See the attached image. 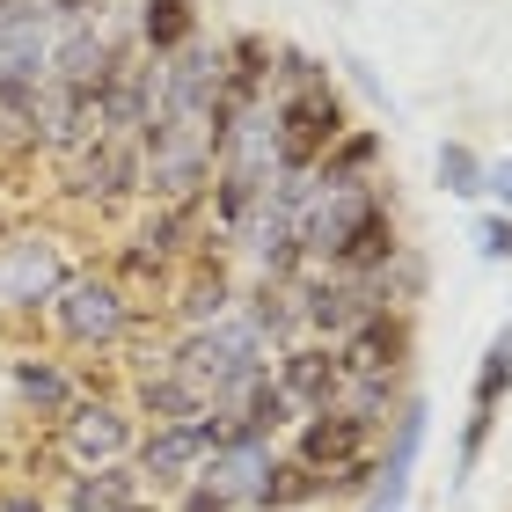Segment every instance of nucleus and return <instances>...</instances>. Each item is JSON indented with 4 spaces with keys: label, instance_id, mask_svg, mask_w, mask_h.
Segmentation results:
<instances>
[{
    "label": "nucleus",
    "instance_id": "nucleus-1",
    "mask_svg": "<svg viewBox=\"0 0 512 512\" xmlns=\"http://www.w3.org/2000/svg\"><path fill=\"white\" fill-rule=\"evenodd\" d=\"M161 366L191 381L205 395V410H235L242 395L271 374V344L256 337L242 315H220V322H205V330H183L176 359H161Z\"/></svg>",
    "mask_w": 512,
    "mask_h": 512
},
{
    "label": "nucleus",
    "instance_id": "nucleus-2",
    "mask_svg": "<svg viewBox=\"0 0 512 512\" xmlns=\"http://www.w3.org/2000/svg\"><path fill=\"white\" fill-rule=\"evenodd\" d=\"M344 132H352V118H344L330 81L278 88V103H271V161H278V176H315V161L330 154Z\"/></svg>",
    "mask_w": 512,
    "mask_h": 512
},
{
    "label": "nucleus",
    "instance_id": "nucleus-3",
    "mask_svg": "<svg viewBox=\"0 0 512 512\" xmlns=\"http://www.w3.org/2000/svg\"><path fill=\"white\" fill-rule=\"evenodd\" d=\"M52 322L66 344H81V352H103V344H118L132 330V293L118 286L110 271H74L52 300Z\"/></svg>",
    "mask_w": 512,
    "mask_h": 512
},
{
    "label": "nucleus",
    "instance_id": "nucleus-4",
    "mask_svg": "<svg viewBox=\"0 0 512 512\" xmlns=\"http://www.w3.org/2000/svg\"><path fill=\"white\" fill-rule=\"evenodd\" d=\"M300 300V330H315V337H352L366 315H381L395 308L388 300V278H344V271H315V278H300L293 286Z\"/></svg>",
    "mask_w": 512,
    "mask_h": 512
},
{
    "label": "nucleus",
    "instance_id": "nucleus-5",
    "mask_svg": "<svg viewBox=\"0 0 512 512\" xmlns=\"http://www.w3.org/2000/svg\"><path fill=\"white\" fill-rule=\"evenodd\" d=\"M381 205L374 183H315V198H308V220H300V249L322 256V271L337 264V249L359 235V220Z\"/></svg>",
    "mask_w": 512,
    "mask_h": 512
},
{
    "label": "nucleus",
    "instance_id": "nucleus-6",
    "mask_svg": "<svg viewBox=\"0 0 512 512\" xmlns=\"http://www.w3.org/2000/svg\"><path fill=\"white\" fill-rule=\"evenodd\" d=\"M66 278H74V271L59 264L52 235H8V242H0V300H8V308H37V300L52 308Z\"/></svg>",
    "mask_w": 512,
    "mask_h": 512
},
{
    "label": "nucleus",
    "instance_id": "nucleus-7",
    "mask_svg": "<svg viewBox=\"0 0 512 512\" xmlns=\"http://www.w3.org/2000/svg\"><path fill=\"white\" fill-rule=\"evenodd\" d=\"M213 147L205 139H176V147L161 154H139V198L154 205H205V191H213Z\"/></svg>",
    "mask_w": 512,
    "mask_h": 512
},
{
    "label": "nucleus",
    "instance_id": "nucleus-8",
    "mask_svg": "<svg viewBox=\"0 0 512 512\" xmlns=\"http://www.w3.org/2000/svg\"><path fill=\"white\" fill-rule=\"evenodd\" d=\"M81 205H125L139 198V147L132 139H88L74 154V183H66Z\"/></svg>",
    "mask_w": 512,
    "mask_h": 512
},
{
    "label": "nucleus",
    "instance_id": "nucleus-9",
    "mask_svg": "<svg viewBox=\"0 0 512 512\" xmlns=\"http://www.w3.org/2000/svg\"><path fill=\"white\" fill-rule=\"evenodd\" d=\"M198 461H205V439H198V417L191 425H147L139 432V454H132V476H139V491H183V483L198 476Z\"/></svg>",
    "mask_w": 512,
    "mask_h": 512
},
{
    "label": "nucleus",
    "instance_id": "nucleus-10",
    "mask_svg": "<svg viewBox=\"0 0 512 512\" xmlns=\"http://www.w3.org/2000/svg\"><path fill=\"white\" fill-rule=\"evenodd\" d=\"M132 417L118 403H74L66 410V454H74V469H103V461H125L132 454Z\"/></svg>",
    "mask_w": 512,
    "mask_h": 512
},
{
    "label": "nucleus",
    "instance_id": "nucleus-11",
    "mask_svg": "<svg viewBox=\"0 0 512 512\" xmlns=\"http://www.w3.org/2000/svg\"><path fill=\"white\" fill-rule=\"evenodd\" d=\"M271 461H278V454H271V439L242 432L235 447H213V454H205L191 483H205V491H213V498H227V505H242V498H256V491H264Z\"/></svg>",
    "mask_w": 512,
    "mask_h": 512
},
{
    "label": "nucleus",
    "instance_id": "nucleus-12",
    "mask_svg": "<svg viewBox=\"0 0 512 512\" xmlns=\"http://www.w3.org/2000/svg\"><path fill=\"white\" fill-rule=\"evenodd\" d=\"M403 352H410V315L403 308H381V315H366L352 337H337L344 381L352 374H403Z\"/></svg>",
    "mask_w": 512,
    "mask_h": 512
},
{
    "label": "nucleus",
    "instance_id": "nucleus-13",
    "mask_svg": "<svg viewBox=\"0 0 512 512\" xmlns=\"http://www.w3.org/2000/svg\"><path fill=\"white\" fill-rule=\"evenodd\" d=\"M147 118H154V59H139V66H118V74L103 81V96H96V132H103V139H132V147H139Z\"/></svg>",
    "mask_w": 512,
    "mask_h": 512
},
{
    "label": "nucleus",
    "instance_id": "nucleus-14",
    "mask_svg": "<svg viewBox=\"0 0 512 512\" xmlns=\"http://www.w3.org/2000/svg\"><path fill=\"white\" fill-rule=\"evenodd\" d=\"M278 388L293 395V410H330L344 395L337 344H286V352H278Z\"/></svg>",
    "mask_w": 512,
    "mask_h": 512
},
{
    "label": "nucleus",
    "instance_id": "nucleus-15",
    "mask_svg": "<svg viewBox=\"0 0 512 512\" xmlns=\"http://www.w3.org/2000/svg\"><path fill=\"white\" fill-rule=\"evenodd\" d=\"M366 417H352L344 403H330V410H308V425H300V447H293V461H308V469L322 476V469H344V461H359L366 454Z\"/></svg>",
    "mask_w": 512,
    "mask_h": 512
},
{
    "label": "nucleus",
    "instance_id": "nucleus-16",
    "mask_svg": "<svg viewBox=\"0 0 512 512\" xmlns=\"http://www.w3.org/2000/svg\"><path fill=\"white\" fill-rule=\"evenodd\" d=\"M505 388H512V330L491 337V352H483L476 366V395H469V432H461V469L483 454V439H491L498 425V403H505Z\"/></svg>",
    "mask_w": 512,
    "mask_h": 512
},
{
    "label": "nucleus",
    "instance_id": "nucleus-17",
    "mask_svg": "<svg viewBox=\"0 0 512 512\" xmlns=\"http://www.w3.org/2000/svg\"><path fill=\"white\" fill-rule=\"evenodd\" d=\"M395 256H403V242H395V205L381 198L374 213L359 220V235L337 249V264H330V271H344V278H381Z\"/></svg>",
    "mask_w": 512,
    "mask_h": 512
},
{
    "label": "nucleus",
    "instance_id": "nucleus-18",
    "mask_svg": "<svg viewBox=\"0 0 512 512\" xmlns=\"http://www.w3.org/2000/svg\"><path fill=\"white\" fill-rule=\"evenodd\" d=\"M125 505H139L132 461H103V469H74L66 476V512H125Z\"/></svg>",
    "mask_w": 512,
    "mask_h": 512
},
{
    "label": "nucleus",
    "instance_id": "nucleus-19",
    "mask_svg": "<svg viewBox=\"0 0 512 512\" xmlns=\"http://www.w3.org/2000/svg\"><path fill=\"white\" fill-rule=\"evenodd\" d=\"M132 37L147 44V59H176L183 44H198V8L191 0H139Z\"/></svg>",
    "mask_w": 512,
    "mask_h": 512
},
{
    "label": "nucleus",
    "instance_id": "nucleus-20",
    "mask_svg": "<svg viewBox=\"0 0 512 512\" xmlns=\"http://www.w3.org/2000/svg\"><path fill=\"white\" fill-rule=\"evenodd\" d=\"M235 315H242L264 344H278V352H286V344L300 337V300H293V286H271V278H256L249 300H242Z\"/></svg>",
    "mask_w": 512,
    "mask_h": 512
},
{
    "label": "nucleus",
    "instance_id": "nucleus-21",
    "mask_svg": "<svg viewBox=\"0 0 512 512\" xmlns=\"http://www.w3.org/2000/svg\"><path fill=\"white\" fill-rule=\"evenodd\" d=\"M139 417L147 425H191V417H205V395L169 366H154V374H139Z\"/></svg>",
    "mask_w": 512,
    "mask_h": 512
},
{
    "label": "nucleus",
    "instance_id": "nucleus-22",
    "mask_svg": "<svg viewBox=\"0 0 512 512\" xmlns=\"http://www.w3.org/2000/svg\"><path fill=\"white\" fill-rule=\"evenodd\" d=\"M176 315L191 322V330H205V322H220V315H235V286H227V271H220V256H205V264L183 278V293H176Z\"/></svg>",
    "mask_w": 512,
    "mask_h": 512
},
{
    "label": "nucleus",
    "instance_id": "nucleus-23",
    "mask_svg": "<svg viewBox=\"0 0 512 512\" xmlns=\"http://www.w3.org/2000/svg\"><path fill=\"white\" fill-rule=\"evenodd\" d=\"M8 381H15V395L37 417H66V410H74V381H66L52 359H8Z\"/></svg>",
    "mask_w": 512,
    "mask_h": 512
},
{
    "label": "nucleus",
    "instance_id": "nucleus-24",
    "mask_svg": "<svg viewBox=\"0 0 512 512\" xmlns=\"http://www.w3.org/2000/svg\"><path fill=\"white\" fill-rule=\"evenodd\" d=\"M374 161H381V132L374 125H352L330 154L315 161V183H374V176H366Z\"/></svg>",
    "mask_w": 512,
    "mask_h": 512
},
{
    "label": "nucleus",
    "instance_id": "nucleus-25",
    "mask_svg": "<svg viewBox=\"0 0 512 512\" xmlns=\"http://www.w3.org/2000/svg\"><path fill=\"white\" fill-rule=\"evenodd\" d=\"M322 491H330V476H315L308 461H271V476H264V491H256V505H264V512H308Z\"/></svg>",
    "mask_w": 512,
    "mask_h": 512
},
{
    "label": "nucleus",
    "instance_id": "nucleus-26",
    "mask_svg": "<svg viewBox=\"0 0 512 512\" xmlns=\"http://www.w3.org/2000/svg\"><path fill=\"white\" fill-rule=\"evenodd\" d=\"M198 213H205V205H154V213L139 220V249H154L161 264H169V256H183V249H191L183 235L198 227Z\"/></svg>",
    "mask_w": 512,
    "mask_h": 512
},
{
    "label": "nucleus",
    "instance_id": "nucleus-27",
    "mask_svg": "<svg viewBox=\"0 0 512 512\" xmlns=\"http://www.w3.org/2000/svg\"><path fill=\"white\" fill-rule=\"evenodd\" d=\"M235 410H242V425H249L256 439H271V432H286V425H293V417H300V410H293V395H286V388H278L271 374H264V381H256V388L242 395V403H235Z\"/></svg>",
    "mask_w": 512,
    "mask_h": 512
},
{
    "label": "nucleus",
    "instance_id": "nucleus-28",
    "mask_svg": "<svg viewBox=\"0 0 512 512\" xmlns=\"http://www.w3.org/2000/svg\"><path fill=\"white\" fill-rule=\"evenodd\" d=\"M439 183H447V198H483V154L447 139V147H439Z\"/></svg>",
    "mask_w": 512,
    "mask_h": 512
},
{
    "label": "nucleus",
    "instance_id": "nucleus-29",
    "mask_svg": "<svg viewBox=\"0 0 512 512\" xmlns=\"http://www.w3.org/2000/svg\"><path fill=\"white\" fill-rule=\"evenodd\" d=\"M476 256L483 264H512V213H483L476 220Z\"/></svg>",
    "mask_w": 512,
    "mask_h": 512
},
{
    "label": "nucleus",
    "instance_id": "nucleus-30",
    "mask_svg": "<svg viewBox=\"0 0 512 512\" xmlns=\"http://www.w3.org/2000/svg\"><path fill=\"white\" fill-rule=\"evenodd\" d=\"M278 81H286V88H315V81H330V74H322V59L286 52V59H278Z\"/></svg>",
    "mask_w": 512,
    "mask_h": 512
},
{
    "label": "nucleus",
    "instance_id": "nucleus-31",
    "mask_svg": "<svg viewBox=\"0 0 512 512\" xmlns=\"http://www.w3.org/2000/svg\"><path fill=\"white\" fill-rule=\"evenodd\" d=\"M110 8V0H44V15H52V22H96Z\"/></svg>",
    "mask_w": 512,
    "mask_h": 512
},
{
    "label": "nucleus",
    "instance_id": "nucleus-32",
    "mask_svg": "<svg viewBox=\"0 0 512 512\" xmlns=\"http://www.w3.org/2000/svg\"><path fill=\"white\" fill-rule=\"evenodd\" d=\"M483 191L498 198V213H512V161H483Z\"/></svg>",
    "mask_w": 512,
    "mask_h": 512
},
{
    "label": "nucleus",
    "instance_id": "nucleus-33",
    "mask_svg": "<svg viewBox=\"0 0 512 512\" xmlns=\"http://www.w3.org/2000/svg\"><path fill=\"white\" fill-rule=\"evenodd\" d=\"M0 512H52L37 491H0Z\"/></svg>",
    "mask_w": 512,
    "mask_h": 512
},
{
    "label": "nucleus",
    "instance_id": "nucleus-34",
    "mask_svg": "<svg viewBox=\"0 0 512 512\" xmlns=\"http://www.w3.org/2000/svg\"><path fill=\"white\" fill-rule=\"evenodd\" d=\"M125 512H161V505H147V498H139V505H125Z\"/></svg>",
    "mask_w": 512,
    "mask_h": 512
},
{
    "label": "nucleus",
    "instance_id": "nucleus-35",
    "mask_svg": "<svg viewBox=\"0 0 512 512\" xmlns=\"http://www.w3.org/2000/svg\"><path fill=\"white\" fill-rule=\"evenodd\" d=\"M0 8H22V0H0Z\"/></svg>",
    "mask_w": 512,
    "mask_h": 512
}]
</instances>
